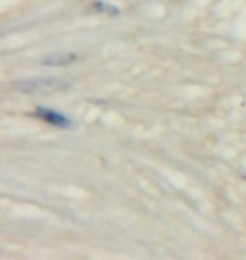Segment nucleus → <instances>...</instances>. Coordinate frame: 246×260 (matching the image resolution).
<instances>
[{
    "label": "nucleus",
    "mask_w": 246,
    "mask_h": 260,
    "mask_svg": "<svg viewBox=\"0 0 246 260\" xmlns=\"http://www.w3.org/2000/svg\"><path fill=\"white\" fill-rule=\"evenodd\" d=\"M34 113H36V117L41 118V120H44V122H48L49 125H54V127H59V128L73 127V120H71V118H67L66 115H62L61 112L52 110V108L38 107Z\"/></svg>",
    "instance_id": "2"
},
{
    "label": "nucleus",
    "mask_w": 246,
    "mask_h": 260,
    "mask_svg": "<svg viewBox=\"0 0 246 260\" xmlns=\"http://www.w3.org/2000/svg\"><path fill=\"white\" fill-rule=\"evenodd\" d=\"M93 9H95L98 14L108 15V17H117V15H120V9L117 5L104 2V0H95V2H93Z\"/></svg>",
    "instance_id": "4"
},
{
    "label": "nucleus",
    "mask_w": 246,
    "mask_h": 260,
    "mask_svg": "<svg viewBox=\"0 0 246 260\" xmlns=\"http://www.w3.org/2000/svg\"><path fill=\"white\" fill-rule=\"evenodd\" d=\"M78 61V56L73 53H61V54H51L43 59V64L46 66H67Z\"/></svg>",
    "instance_id": "3"
},
{
    "label": "nucleus",
    "mask_w": 246,
    "mask_h": 260,
    "mask_svg": "<svg viewBox=\"0 0 246 260\" xmlns=\"http://www.w3.org/2000/svg\"><path fill=\"white\" fill-rule=\"evenodd\" d=\"M14 86L25 93H51L66 88L67 81L61 78H29V80L17 81Z\"/></svg>",
    "instance_id": "1"
}]
</instances>
